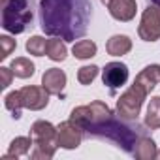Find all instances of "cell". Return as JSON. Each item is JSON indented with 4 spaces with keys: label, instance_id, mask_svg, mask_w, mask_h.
<instances>
[{
    "label": "cell",
    "instance_id": "obj_1",
    "mask_svg": "<svg viewBox=\"0 0 160 160\" xmlns=\"http://www.w3.org/2000/svg\"><path fill=\"white\" fill-rule=\"evenodd\" d=\"M92 17L89 0H42L40 27L47 36L75 42L85 36Z\"/></svg>",
    "mask_w": 160,
    "mask_h": 160
},
{
    "label": "cell",
    "instance_id": "obj_2",
    "mask_svg": "<svg viewBox=\"0 0 160 160\" xmlns=\"http://www.w3.org/2000/svg\"><path fill=\"white\" fill-rule=\"evenodd\" d=\"M85 136L111 141L119 149H122L124 152L132 154V151L136 147V141L141 136H145V130L138 122H128V119H122V117L115 119V117H111V119H108L102 124L89 126L85 130Z\"/></svg>",
    "mask_w": 160,
    "mask_h": 160
},
{
    "label": "cell",
    "instance_id": "obj_3",
    "mask_svg": "<svg viewBox=\"0 0 160 160\" xmlns=\"http://www.w3.org/2000/svg\"><path fill=\"white\" fill-rule=\"evenodd\" d=\"M36 0H10V4L2 8V27L12 34L25 32L34 19Z\"/></svg>",
    "mask_w": 160,
    "mask_h": 160
},
{
    "label": "cell",
    "instance_id": "obj_4",
    "mask_svg": "<svg viewBox=\"0 0 160 160\" xmlns=\"http://www.w3.org/2000/svg\"><path fill=\"white\" fill-rule=\"evenodd\" d=\"M57 136H58V130L49 121H36L30 126V138L34 141V149L30 152V158H34V160L53 158L55 151L58 149Z\"/></svg>",
    "mask_w": 160,
    "mask_h": 160
},
{
    "label": "cell",
    "instance_id": "obj_5",
    "mask_svg": "<svg viewBox=\"0 0 160 160\" xmlns=\"http://www.w3.org/2000/svg\"><path fill=\"white\" fill-rule=\"evenodd\" d=\"M113 117V111L108 108V104L100 102V100H94L91 102L89 106H79V108H73L72 113H70V121L75 122L77 126H81L83 132L89 128V126H94V124H102L106 122L108 119Z\"/></svg>",
    "mask_w": 160,
    "mask_h": 160
},
{
    "label": "cell",
    "instance_id": "obj_6",
    "mask_svg": "<svg viewBox=\"0 0 160 160\" xmlns=\"http://www.w3.org/2000/svg\"><path fill=\"white\" fill-rule=\"evenodd\" d=\"M145 98H147V92L139 85L134 83L117 100V115L122 117V119H128V121H136L139 111H141V106H143Z\"/></svg>",
    "mask_w": 160,
    "mask_h": 160
},
{
    "label": "cell",
    "instance_id": "obj_7",
    "mask_svg": "<svg viewBox=\"0 0 160 160\" xmlns=\"http://www.w3.org/2000/svg\"><path fill=\"white\" fill-rule=\"evenodd\" d=\"M138 34L143 42L160 40V6L151 4L143 10L141 23L138 27Z\"/></svg>",
    "mask_w": 160,
    "mask_h": 160
},
{
    "label": "cell",
    "instance_id": "obj_8",
    "mask_svg": "<svg viewBox=\"0 0 160 160\" xmlns=\"http://www.w3.org/2000/svg\"><path fill=\"white\" fill-rule=\"evenodd\" d=\"M57 130H58L57 143L62 149H77L79 145H81V141H83V136H85L83 128L77 126L75 122H72L70 119L64 121V122H60L57 126Z\"/></svg>",
    "mask_w": 160,
    "mask_h": 160
},
{
    "label": "cell",
    "instance_id": "obj_9",
    "mask_svg": "<svg viewBox=\"0 0 160 160\" xmlns=\"http://www.w3.org/2000/svg\"><path fill=\"white\" fill-rule=\"evenodd\" d=\"M19 94H21L23 108H27V109H30V111H40V109L47 108L49 96H51L43 87H34V85L19 89Z\"/></svg>",
    "mask_w": 160,
    "mask_h": 160
},
{
    "label": "cell",
    "instance_id": "obj_10",
    "mask_svg": "<svg viewBox=\"0 0 160 160\" xmlns=\"http://www.w3.org/2000/svg\"><path fill=\"white\" fill-rule=\"evenodd\" d=\"M102 81L106 87H109L111 91L122 87L126 81H128V66L122 64V62H108L106 68L102 70Z\"/></svg>",
    "mask_w": 160,
    "mask_h": 160
},
{
    "label": "cell",
    "instance_id": "obj_11",
    "mask_svg": "<svg viewBox=\"0 0 160 160\" xmlns=\"http://www.w3.org/2000/svg\"><path fill=\"white\" fill-rule=\"evenodd\" d=\"M42 87L49 92V94H62L64 87H66V73L60 68H49L43 72L42 75Z\"/></svg>",
    "mask_w": 160,
    "mask_h": 160
},
{
    "label": "cell",
    "instance_id": "obj_12",
    "mask_svg": "<svg viewBox=\"0 0 160 160\" xmlns=\"http://www.w3.org/2000/svg\"><path fill=\"white\" fill-rule=\"evenodd\" d=\"M108 10L111 13L113 19L117 21H122V23H128L136 17V0H111L108 4Z\"/></svg>",
    "mask_w": 160,
    "mask_h": 160
},
{
    "label": "cell",
    "instance_id": "obj_13",
    "mask_svg": "<svg viewBox=\"0 0 160 160\" xmlns=\"http://www.w3.org/2000/svg\"><path fill=\"white\" fill-rule=\"evenodd\" d=\"M134 83L139 85L147 94L160 83V64H151V66H145L134 79Z\"/></svg>",
    "mask_w": 160,
    "mask_h": 160
},
{
    "label": "cell",
    "instance_id": "obj_14",
    "mask_svg": "<svg viewBox=\"0 0 160 160\" xmlns=\"http://www.w3.org/2000/svg\"><path fill=\"white\" fill-rule=\"evenodd\" d=\"M156 143L145 134V136H141L138 141H136V147H134V151H132V156H136L138 160H152V158H156Z\"/></svg>",
    "mask_w": 160,
    "mask_h": 160
},
{
    "label": "cell",
    "instance_id": "obj_15",
    "mask_svg": "<svg viewBox=\"0 0 160 160\" xmlns=\"http://www.w3.org/2000/svg\"><path fill=\"white\" fill-rule=\"evenodd\" d=\"M130 49H132V40H130L128 36H124V34H115V36H111V38L108 40V43H106V51H108V55H111V57H122V55H126Z\"/></svg>",
    "mask_w": 160,
    "mask_h": 160
},
{
    "label": "cell",
    "instance_id": "obj_16",
    "mask_svg": "<svg viewBox=\"0 0 160 160\" xmlns=\"http://www.w3.org/2000/svg\"><path fill=\"white\" fill-rule=\"evenodd\" d=\"M30 147H34V141L32 138H15L12 143H10V149H8V154L2 156V160H17L19 156H25L30 152Z\"/></svg>",
    "mask_w": 160,
    "mask_h": 160
},
{
    "label": "cell",
    "instance_id": "obj_17",
    "mask_svg": "<svg viewBox=\"0 0 160 160\" xmlns=\"http://www.w3.org/2000/svg\"><path fill=\"white\" fill-rule=\"evenodd\" d=\"M145 126L151 130L160 128V96H152L149 100L147 113H145Z\"/></svg>",
    "mask_w": 160,
    "mask_h": 160
},
{
    "label": "cell",
    "instance_id": "obj_18",
    "mask_svg": "<svg viewBox=\"0 0 160 160\" xmlns=\"http://www.w3.org/2000/svg\"><path fill=\"white\" fill-rule=\"evenodd\" d=\"M45 55L51 58V60H55V62H62L64 58H66V55H68V49H66V43H64V40H60V38H51V40H47V47H45Z\"/></svg>",
    "mask_w": 160,
    "mask_h": 160
},
{
    "label": "cell",
    "instance_id": "obj_19",
    "mask_svg": "<svg viewBox=\"0 0 160 160\" xmlns=\"http://www.w3.org/2000/svg\"><path fill=\"white\" fill-rule=\"evenodd\" d=\"M96 49H98V47H96V43H94L92 40H79V42L73 43L72 53H73V57L79 58V60H87V58H91V57L96 55Z\"/></svg>",
    "mask_w": 160,
    "mask_h": 160
},
{
    "label": "cell",
    "instance_id": "obj_20",
    "mask_svg": "<svg viewBox=\"0 0 160 160\" xmlns=\"http://www.w3.org/2000/svg\"><path fill=\"white\" fill-rule=\"evenodd\" d=\"M10 68L13 70L15 77H21V79H28V77H32L34 72H36L34 64H32L28 58H25V57H17V58H13Z\"/></svg>",
    "mask_w": 160,
    "mask_h": 160
},
{
    "label": "cell",
    "instance_id": "obj_21",
    "mask_svg": "<svg viewBox=\"0 0 160 160\" xmlns=\"http://www.w3.org/2000/svg\"><path fill=\"white\" fill-rule=\"evenodd\" d=\"M4 106H6L8 111H12V117H13V119H21L23 102H21V94H19V91L10 92V94L4 98Z\"/></svg>",
    "mask_w": 160,
    "mask_h": 160
},
{
    "label": "cell",
    "instance_id": "obj_22",
    "mask_svg": "<svg viewBox=\"0 0 160 160\" xmlns=\"http://www.w3.org/2000/svg\"><path fill=\"white\" fill-rule=\"evenodd\" d=\"M98 66H94V64H91V66H81L77 70V81L81 83V85H91L94 79H96V75H98Z\"/></svg>",
    "mask_w": 160,
    "mask_h": 160
},
{
    "label": "cell",
    "instance_id": "obj_23",
    "mask_svg": "<svg viewBox=\"0 0 160 160\" xmlns=\"http://www.w3.org/2000/svg\"><path fill=\"white\" fill-rule=\"evenodd\" d=\"M45 47H47V40H43L42 36H32L27 40V51L34 57H43Z\"/></svg>",
    "mask_w": 160,
    "mask_h": 160
},
{
    "label": "cell",
    "instance_id": "obj_24",
    "mask_svg": "<svg viewBox=\"0 0 160 160\" xmlns=\"http://www.w3.org/2000/svg\"><path fill=\"white\" fill-rule=\"evenodd\" d=\"M17 47V42L10 36H0V58H8L12 51Z\"/></svg>",
    "mask_w": 160,
    "mask_h": 160
},
{
    "label": "cell",
    "instance_id": "obj_25",
    "mask_svg": "<svg viewBox=\"0 0 160 160\" xmlns=\"http://www.w3.org/2000/svg\"><path fill=\"white\" fill-rule=\"evenodd\" d=\"M13 75H15V73H13L12 68H6V66L0 68V87H2V89H8V87L12 85Z\"/></svg>",
    "mask_w": 160,
    "mask_h": 160
},
{
    "label": "cell",
    "instance_id": "obj_26",
    "mask_svg": "<svg viewBox=\"0 0 160 160\" xmlns=\"http://www.w3.org/2000/svg\"><path fill=\"white\" fill-rule=\"evenodd\" d=\"M8 4H10V0H2V8H6Z\"/></svg>",
    "mask_w": 160,
    "mask_h": 160
},
{
    "label": "cell",
    "instance_id": "obj_27",
    "mask_svg": "<svg viewBox=\"0 0 160 160\" xmlns=\"http://www.w3.org/2000/svg\"><path fill=\"white\" fill-rule=\"evenodd\" d=\"M100 2H102V4H104V6H108V4H109V2H111V0H100Z\"/></svg>",
    "mask_w": 160,
    "mask_h": 160
},
{
    "label": "cell",
    "instance_id": "obj_28",
    "mask_svg": "<svg viewBox=\"0 0 160 160\" xmlns=\"http://www.w3.org/2000/svg\"><path fill=\"white\" fill-rule=\"evenodd\" d=\"M152 4H156V6H160V0H151Z\"/></svg>",
    "mask_w": 160,
    "mask_h": 160
},
{
    "label": "cell",
    "instance_id": "obj_29",
    "mask_svg": "<svg viewBox=\"0 0 160 160\" xmlns=\"http://www.w3.org/2000/svg\"><path fill=\"white\" fill-rule=\"evenodd\" d=\"M156 158H160V151H156Z\"/></svg>",
    "mask_w": 160,
    "mask_h": 160
}]
</instances>
